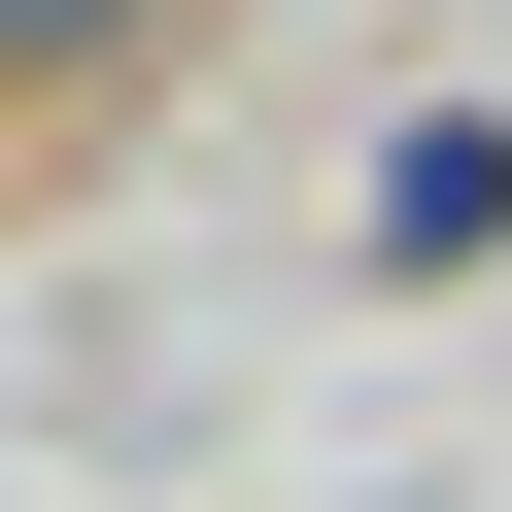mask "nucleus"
Wrapping results in <instances>:
<instances>
[{
  "label": "nucleus",
  "mask_w": 512,
  "mask_h": 512,
  "mask_svg": "<svg viewBox=\"0 0 512 512\" xmlns=\"http://www.w3.org/2000/svg\"><path fill=\"white\" fill-rule=\"evenodd\" d=\"M478 239H512V137L410 103V137H376V274H478Z\"/></svg>",
  "instance_id": "1"
},
{
  "label": "nucleus",
  "mask_w": 512,
  "mask_h": 512,
  "mask_svg": "<svg viewBox=\"0 0 512 512\" xmlns=\"http://www.w3.org/2000/svg\"><path fill=\"white\" fill-rule=\"evenodd\" d=\"M103 69H171V0H0V103H103Z\"/></svg>",
  "instance_id": "2"
}]
</instances>
